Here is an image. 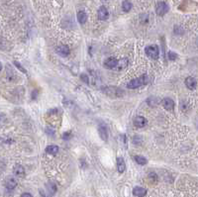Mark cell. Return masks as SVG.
<instances>
[{
  "label": "cell",
  "instance_id": "cell-23",
  "mask_svg": "<svg viewBox=\"0 0 198 197\" xmlns=\"http://www.w3.org/2000/svg\"><path fill=\"white\" fill-rule=\"evenodd\" d=\"M14 64H15V66H16L17 67H18V69H19L20 70H21V71H22V72H24V74H27L26 69H24V67H23V66H21V64H20L18 63V61H14Z\"/></svg>",
  "mask_w": 198,
  "mask_h": 197
},
{
  "label": "cell",
  "instance_id": "cell-11",
  "mask_svg": "<svg viewBox=\"0 0 198 197\" xmlns=\"http://www.w3.org/2000/svg\"><path fill=\"white\" fill-rule=\"evenodd\" d=\"M118 64V60L115 58H108L107 60L105 61V63H104V66H105L106 67H108V69H114V67H116V66H117Z\"/></svg>",
  "mask_w": 198,
  "mask_h": 197
},
{
  "label": "cell",
  "instance_id": "cell-13",
  "mask_svg": "<svg viewBox=\"0 0 198 197\" xmlns=\"http://www.w3.org/2000/svg\"><path fill=\"white\" fill-rule=\"evenodd\" d=\"M13 172L15 175L20 176V177H23L25 175V168L20 165H16L15 167L13 168Z\"/></svg>",
  "mask_w": 198,
  "mask_h": 197
},
{
  "label": "cell",
  "instance_id": "cell-1",
  "mask_svg": "<svg viewBox=\"0 0 198 197\" xmlns=\"http://www.w3.org/2000/svg\"><path fill=\"white\" fill-rule=\"evenodd\" d=\"M102 92L104 94L108 95L109 97L112 98H119L124 96L125 92H124L123 89L119 88V87L116 86H107V87H103L102 88Z\"/></svg>",
  "mask_w": 198,
  "mask_h": 197
},
{
  "label": "cell",
  "instance_id": "cell-26",
  "mask_svg": "<svg viewBox=\"0 0 198 197\" xmlns=\"http://www.w3.org/2000/svg\"><path fill=\"white\" fill-rule=\"evenodd\" d=\"M1 69H2V64H1V63H0V71H1Z\"/></svg>",
  "mask_w": 198,
  "mask_h": 197
},
{
  "label": "cell",
  "instance_id": "cell-4",
  "mask_svg": "<svg viewBox=\"0 0 198 197\" xmlns=\"http://www.w3.org/2000/svg\"><path fill=\"white\" fill-rule=\"evenodd\" d=\"M168 6L165 2H158L155 6V12L158 16H163L165 13H168Z\"/></svg>",
  "mask_w": 198,
  "mask_h": 197
},
{
  "label": "cell",
  "instance_id": "cell-9",
  "mask_svg": "<svg viewBox=\"0 0 198 197\" xmlns=\"http://www.w3.org/2000/svg\"><path fill=\"white\" fill-rule=\"evenodd\" d=\"M108 17H109V12H108V10H107V8L104 7V6H101L98 9V18H99V20L105 21V20L108 19Z\"/></svg>",
  "mask_w": 198,
  "mask_h": 197
},
{
  "label": "cell",
  "instance_id": "cell-8",
  "mask_svg": "<svg viewBox=\"0 0 198 197\" xmlns=\"http://www.w3.org/2000/svg\"><path fill=\"white\" fill-rule=\"evenodd\" d=\"M162 105L163 106V108L166 109L168 111L173 110L174 108V101L171 99V98H165L162 101Z\"/></svg>",
  "mask_w": 198,
  "mask_h": 197
},
{
  "label": "cell",
  "instance_id": "cell-6",
  "mask_svg": "<svg viewBox=\"0 0 198 197\" xmlns=\"http://www.w3.org/2000/svg\"><path fill=\"white\" fill-rule=\"evenodd\" d=\"M133 123L137 128H144L148 124V120L143 116H136L133 120Z\"/></svg>",
  "mask_w": 198,
  "mask_h": 197
},
{
  "label": "cell",
  "instance_id": "cell-14",
  "mask_svg": "<svg viewBox=\"0 0 198 197\" xmlns=\"http://www.w3.org/2000/svg\"><path fill=\"white\" fill-rule=\"evenodd\" d=\"M17 185V180L14 177H8L5 181V186H6L8 189H14Z\"/></svg>",
  "mask_w": 198,
  "mask_h": 197
},
{
  "label": "cell",
  "instance_id": "cell-10",
  "mask_svg": "<svg viewBox=\"0 0 198 197\" xmlns=\"http://www.w3.org/2000/svg\"><path fill=\"white\" fill-rule=\"evenodd\" d=\"M185 85H186V87H187L188 89H190V90H194V89L196 88V86H197V81H196V79H195L194 77L188 76L185 79Z\"/></svg>",
  "mask_w": 198,
  "mask_h": 197
},
{
  "label": "cell",
  "instance_id": "cell-16",
  "mask_svg": "<svg viewBox=\"0 0 198 197\" xmlns=\"http://www.w3.org/2000/svg\"><path fill=\"white\" fill-rule=\"evenodd\" d=\"M128 64H129V60L127 58H124L122 60L118 61V64L116 67H117L118 70H122V69H125L127 66H128Z\"/></svg>",
  "mask_w": 198,
  "mask_h": 197
},
{
  "label": "cell",
  "instance_id": "cell-15",
  "mask_svg": "<svg viewBox=\"0 0 198 197\" xmlns=\"http://www.w3.org/2000/svg\"><path fill=\"white\" fill-rule=\"evenodd\" d=\"M117 168L120 173H123L124 171H125L126 165H125V160H124L123 157H118L117 159Z\"/></svg>",
  "mask_w": 198,
  "mask_h": 197
},
{
  "label": "cell",
  "instance_id": "cell-19",
  "mask_svg": "<svg viewBox=\"0 0 198 197\" xmlns=\"http://www.w3.org/2000/svg\"><path fill=\"white\" fill-rule=\"evenodd\" d=\"M132 3L131 1H129V0H124L123 3H122V9L125 11V12H129L130 10L132 9Z\"/></svg>",
  "mask_w": 198,
  "mask_h": 197
},
{
  "label": "cell",
  "instance_id": "cell-21",
  "mask_svg": "<svg viewBox=\"0 0 198 197\" xmlns=\"http://www.w3.org/2000/svg\"><path fill=\"white\" fill-rule=\"evenodd\" d=\"M177 58V55L173 52H168V58L169 61H175V58Z\"/></svg>",
  "mask_w": 198,
  "mask_h": 197
},
{
  "label": "cell",
  "instance_id": "cell-24",
  "mask_svg": "<svg viewBox=\"0 0 198 197\" xmlns=\"http://www.w3.org/2000/svg\"><path fill=\"white\" fill-rule=\"evenodd\" d=\"M80 78H81V79H82L85 83H88V82H89L88 75L85 74H80Z\"/></svg>",
  "mask_w": 198,
  "mask_h": 197
},
{
  "label": "cell",
  "instance_id": "cell-20",
  "mask_svg": "<svg viewBox=\"0 0 198 197\" xmlns=\"http://www.w3.org/2000/svg\"><path fill=\"white\" fill-rule=\"evenodd\" d=\"M135 160L137 162V164L141 165H145L148 164V159H146V157H144L142 156H135Z\"/></svg>",
  "mask_w": 198,
  "mask_h": 197
},
{
  "label": "cell",
  "instance_id": "cell-22",
  "mask_svg": "<svg viewBox=\"0 0 198 197\" xmlns=\"http://www.w3.org/2000/svg\"><path fill=\"white\" fill-rule=\"evenodd\" d=\"M72 132L70 131H67V132H66L64 135H63V139L64 140H69L70 138H72Z\"/></svg>",
  "mask_w": 198,
  "mask_h": 197
},
{
  "label": "cell",
  "instance_id": "cell-12",
  "mask_svg": "<svg viewBox=\"0 0 198 197\" xmlns=\"http://www.w3.org/2000/svg\"><path fill=\"white\" fill-rule=\"evenodd\" d=\"M133 194L138 197H144L147 194V189L141 186H136L134 189H133Z\"/></svg>",
  "mask_w": 198,
  "mask_h": 197
},
{
  "label": "cell",
  "instance_id": "cell-2",
  "mask_svg": "<svg viewBox=\"0 0 198 197\" xmlns=\"http://www.w3.org/2000/svg\"><path fill=\"white\" fill-rule=\"evenodd\" d=\"M148 82H149L148 75L143 74V75H141V76L134 78V79H132L131 81H129L128 84H127V87H128L129 89H136V88L141 87L142 85H145V84H147Z\"/></svg>",
  "mask_w": 198,
  "mask_h": 197
},
{
  "label": "cell",
  "instance_id": "cell-25",
  "mask_svg": "<svg viewBox=\"0 0 198 197\" xmlns=\"http://www.w3.org/2000/svg\"><path fill=\"white\" fill-rule=\"evenodd\" d=\"M21 197H33V196L31 195L30 193H23V194H22V195H21Z\"/></svg>",
  "mask_w": 198,
  "mask_h": 197
},
{
  "label": "cell",
  "instance_id": "cell-17",
  "mask_svg": "<svg viewBox=\"0 0 198 197\" xmlns=\"http://www.w3.org/2000/svg\"><path fill=\"white\" fill-rule=\"evenodd\" d=\"M46 153L52 156H56L59 153V147L56 145H50L46 148Z\"/></svg>",
  "mask_w": 198,
  "mask_h": 197
},
{
  "label": "cell",
  "instance_id": "cell-5",
  "mask_svg": "<svg viewBox=\"0 0 198 197\" xmlns=\"http://www.w3.org/2000/svg\"><path fill=\"white\" fill-rule=\"evenodd\" d=\"M69 53L70 50L66 45H59V46L56 47V53L59 56H61V57L66 58L69 55Z\"/></svg>",
  "mask_w": 198,
  "mask_h": 197
},
{
  "label": "cell",
  "instance_id": "cell-7",
  "mask_svg": "<svg viewBox=\"0 0 198 197\" xmlns=\"http://www.w3.org/2000/svg\"><path fill=\"white\" fill-rule=\"evenodd\" d=\"M98 134L103 141L108 140V129H107L106 125L101 124V125L98 126Z\"/></svg>",
  "mask_w": 198,
  "mask_h": 197
},
{
  "label": "cell",
  "instance_id": "cell-3",
  "mask_svg": "<svg viewBox=\"0 0 198 197\" xmlns=\"http://www.w3.org/2000/svg\"><path fill=\"white\" fill-rule=\"evenodd\" d=\"M145 52L149 58H152V60H158L160 57V50L157 45H150L146 48Z\"/></svg>",
  "mask_w": 198,
  "mask_h": 197
},
{
  "label": "cell",
  "instance_id": "cell-18",
  "mask_svg": "<svg viewBox=\"0 0 198 197\" xmlns=\"http://www.w3.org/2000/svg\"><path fill=\"white\" fill-rule=\"evenodd\" d=\"M77 21L80 24H84L87 21V14L84 11H78L77 12Z\"/></svg>",
  "mask_w": 198,
  "mask_h": 197
}]
</instances>
